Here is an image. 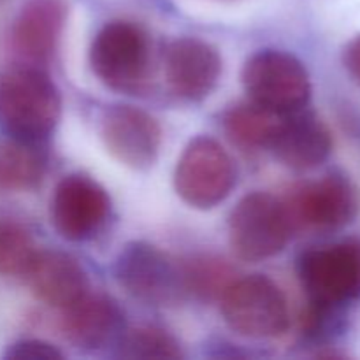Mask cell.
I'll list each match as a JSON object with an SVG mask.
<instances>
[{
	"mask_svg": "<svg viewBox=\"0 0 360 360\" xmlns=\"http://www.w3.org/2000/svg\"><path fill=\"white\" fill-rule=\"evenodd\" d=\"M183 283L186 294L202 301L220 299L225 288L236 280L234 271L225 260L211 255L193 257L181 264Z\"/></svg>",
	"mask_w": 360,
	"mask_h": 360,
	"instance_id": "obj_19",
	"label": "cell"
},
{
	"mask_svg": "<svg viewBox=\"0 0 360 360\" xmlns=\"http://www.w3.org/2000/svg\"><path fill=\"white\" fill-rule=\"evenodd\" d=\"M39 248L30 232L14 221L0 224V274L27 276Z\"/></svg>",
	"mask_w": 360,
	"mask_h": 360,
	"instance_id": "obj_21",
	"label": "cell"
},
{
	"mask_svg": "<svg viewBox=\"0 0 360 360\" xmlns=\"http://www.w3.org/2000/svg\"><path fill=\"white\" fill-rule=\"evenodd\" d=\"M2 357L7 360H62L63 354L46 341L23 340L9 345Z\"/></svg>",
	"mask_w": 360,
	"mask_h": 360,
	"instance_id": "obj_22",
	"label": "cell"
},
{
	"mask_svg": "<svg viewBox=\"0 0 360 360\" xmlns=\"http://www.w3.org/2000/svg\"><path fill=\"white\" fill-rule=\"evenodd\" d=\"M116 357L120 359H183L181 347L174 336L158 327H139L125 330L120 343L116 345Z\"/></svg>",
	"mask_w": 360,
	"mask_h": 360,
	"instance_id": "obj_20",
	"label": "cell"
},
{
	"mask_svg": "<svg viewBox=\"0 0 360 360\" xmlns=\"http://www.w3.org/2000/svg\"><path fill=\"white\" fill-rule=\"evenodd\" d=\"M62 116V95L37 67L0 72V130L14 139L44 143Z\"/></svg>",
	"mask_w": 360,
	"mask_h": 360,
	"instance_id": "obj_1",
	"label": "cell"
},
{
	"mask_svg": "<svg viewBox=\"0 0 360 360\" xmlns=\"http://www.w3.org/2000/svg\"><path fill=\"white\" fill-rule=\"evenodd\" d=\"M65 20V0H27L13 25L14 48L30 62H48L58 48Z\"/></svg>",
	"mask_w": 360,
	"mask_h": 360,
	"instance_id": "obj_15",
	"label": "cell"
},
{
	"mask_svg": "<svg viewBox=\"0 0 360 360\" xmlns=\"http://www.w3.org/2000/svg\"><path fill=\"white\" fill-rule=\"evenodd\" d=\"M269 151L294 171H311L333 153V136L326 123L313 111L285 115Z\"/></svg>",
	"mask_w": 360,
	"mask_h": 360,
	"instance_id": "obj_14",
	"label": "cell"
},
{
	"mask_svg": "<svg viewBox=\"0 0 360 360\" xmlns=\"http://www.w3.org/2000/svg\"><path fill=\"white\" fill-rule=\"evenodd\" d=\"M101 136L109 153L134 171L153 167L162 146V129L150 112L129 104L102 112Z\"/></svg>",
	"mask_w": 360,
	"mask_h": 360,
	"instance_id": "obj_11",
	"label": "cell"
},
{
	"mask_svg": "<svg viewBox=\"0 0 360 360\" xmlns=\"http://www.w3.org/2000/svg\"><path fill=\"white\" fill-rule=\"evenodd\" d=\"M44 143L2 137L0 139V190L27 192L41 185L48 169Z\"/></svg>",
	"mask_w": 360,
	"mask_h": 360,
	"instance_id": "obj_17",
	"label": "cell"
},
{
	"mask_svg": "<svg viewBox=\"0 0 360 360\" xmlns=\"http://www.w3.org/2000/svg\"><path fill=\"white\" fill-rule=\"evenodd\" d=\"M343 65L360 84V34L355 35L343 49Z\"/></svg>",
	"mask_w": 360,
	"mask_h": 360,
	"instance_id": "obj_23",
	"label": "cell"
},
{
	"mask_svg": "<svg viewBox=\"0 0 360 360\" xmlns=\"http://www.w3.org/2000/svg\"><path fill=\"white\" fill-rule=\"evenodd\" d=\"M62 330L79 350L98 352L116 347L127 330L125 311L109 295L88 292L62 309Z\"/></svg>",
	"mask_w": 360,
	"mask_h": 360,
	"instance_id": "obj_13",
	"label": "cell"
},
{
	"mask_svg": "<svg viewBox=\"0 0 360 360\" xmlns=\"http://www.w3.org/2000/svg\"><path fill=\"white\" fill-rule=\"evenodd\" d=\"M115 278L136 301L150 306H171L186 295L181 264L144 241H132L120 250Z\"/></svg>",
	"mask_w": 360,
	"mask_h": 360,
	"instance_id": "obj_8",
	"label": "cell"
},
{
	"mask_svg": "<svg viewBox=\"0 0 360 360\" xmlns=\"http://www.w3.org/2000/svg\"><path fill=\"white\" fill-rule=\"evenodd\" d=\"M283 118L285 112L271 111L250 101L225 112L224 129L239 146L248 150H269Z\"/></svg>",
	"mask_w": 360,
	"mask_h": 360,
	"instance_id": "obj_18",
	"label": "cell"
},
{
	"mask_svg": "<svg viewBox=\"0 0 360 360\" xmlns=\"http://www.w3.org/2000/svg\"><path fill=\"white\" fill-rule=\"evenodd\" d=\"M243 86L250 101L276 112L301 111L311 98V79L297 56L262 49L246 60Z\"/></svg>",
	"mask_w": 360,
	"mask_h": 360,
	"instance_id": "obj_6",
	"label": "cell"
},
{
	"mask_svg": "<svg viewBox=\"0 0 360 360\" xmlns=\"http://www.w3.org/2000/svg\"><path fill=\"white\" fill-rule=\"evenodd\" d=\"M111 213V199L101 183L86 174H69L56 185L49 204L55 231L67 241H88Z\"/></svg>",
	"mask_w": 360,
	"mask_h": 360,
	"instance_id": "obj_10",
	"label": "cell"
},
{
	"mask_svg": "<svg viewBox=\"0 0 360 360\" xmlns=\"http://www.w3.org/2000/svg\"><path fill=\"white\" fill-rule=\"evenodd\" d=\"M225 323L239 336L271 340L287 333L288 302L281 288L264 274L236 278L220 297Z\"/></svg>",
	"mask_w": 360,
	"mask_h": 360,
	"instance_id": "obj_4",
	"label": "cell"
},
{
	"mask_svg": "<svg viewBox=\"0 0 360 360\" xmlns=\"http://www.w3.org/2000/svg\"><path fill=\"white\" fill-rule=\"evenodd\" d=\"M309 304L336 311L360 301V238L311 246L297 260Z\"/></svg>",
	"mask_w": 360,
	"mask_h": 360,
	"instance_id": "obj_2",
	"label": "cell"
},
{
	"mask_svg": "<svg viewBox=\"0 0 360 360\" xmlns=\"http://www.w3.org/2000/svg\"><path fill=\"white\" fill-rule=\"evenodd\" d=\"M283 202L294 231H338L352 224L359 211L355 186L340 172H330L316 181L302 183L292 190Z\"/></svg>",
	"mask_w": 360,
	"mask_h": 360,
	"instance_id": "obj_9",
	"label": "cell"
},
{
	"mask_svg": "<svg viewBox=\"0 0 360 360\" xmlns=\"http://www.w3.org/2000/svg\"><path fill=\"white\" fill-rule=\"evenodd\" d=\"M90 67L98 81L111 90L139 91L151 69V46L146 32L130 21L105 23L91 41Z\"/></svg>",
	"mask_w": 360,
	"mask_h": 360,
	"instance_id": "obj_3",
	"label": "cell"
},
{
	"mask_svg": "<svg viewBox=\"0 0 360 360\" xmlns=\"http://www.w3.org/2000/svg\"><path fill=\"white\" fill-rule=\"evenodd\" d=\"M238 171L217 139L195 137L186 144L174 171V188L188 206L213 210L234 190Z\"/></svg>",
	"mask_w": 360,
	"mask_h": 360,
	"instance_id": "obj_7",
	"label": "cell"
},
{
	"mask_svg": "<svg viewBox=\"0 0 360 360\" xmlns=\"http://www.w3.org/2000/svg\"><path fill=\"white\" fill-rule=\"evenodd\" d=\"M294 234L285 202L273 193L243 197L229 217V239L239 259L262 262L285 250Z\"/></svg>",
	"mask_w": 360,
	"mask_h": 360,
	"instance_id": "obj_5",
	"label": "cell"
},
{
	"mask_svg": "<svg viewBox=\"0 0 360 360\" xmlns=\"http://www.w3.org/2000/svg\"><path fill=\"white\" fill-rule=\"evenodd\" d=\"M221 56L210 42L197 37L172 41L164 53V72L169 88L190 102L210 97L221 76Z\"/></svg>",
	"mask_w": 360,
	"mask_h": 360,
	"instance_id": "obj_12",
	"label": "cell"
},
{
	"mask_svg": "<svg viewBox=\"0 0 360 360\" xmlns=\"http://www.w3.org/2000/svg\"><path fill=\"white\" fill-rule=\"evenodd\" d=\"M27 278L35 297L58 309L69 308L90 292L86 271L72 255L63 252L39 250Z\"/></svg>",
	"mask_w": 360,
	"mask_h": 360,
	"instance_id": "obj_16",
	"label": "cell"
}]
</instances>
